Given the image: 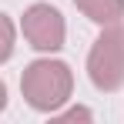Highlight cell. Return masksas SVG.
Returning <instances> with one entry per match:
<instances>
[{
  "label": "cell",
  "instance_id": "cell-1",
  "mask_svg": "<svg viewBox=\"0 0 124 124\" xmlns=\"http://www.w3.org/2000/svg\"><path fill=\"white\" fill-rule=\"evenodd\" d=\"M20 91H23V97H27V104L34 111L50 114V111H57L70 97L74 74H70V67L64 61L40 57V61L27 64V70H23V77H20Z\"/></svg>",
  "mask_w": 124,
  "mask_h": 124
},
{
  "label": "cell",
  "instance_id": "cell-2",
  "mask_svg": "<svg viewBox=\"0 0 124 124\" xmlns=\"http://www.w3.org/2000/svg\"><path fill=\"white\" fill-rule=\"evenodd\" d=\"M87 77L104 94L117 91L124 84V27L121 23H107L101 37L94 40L91 54H87Z\"/></svg>",
  "mask_w": 124,
  "mask_h": 124
},
{
  "label": "cell",
  "instance_id": "cell-3",
  "mask_svg": "<svg viewBox=\"0 0 124 124\" xmlns=\"http://www.w3.org/2000/svg\"><path fill=\"white\" fill-rule=\"evenodd\" d=\"M20 30H23V37H27V44H30L34 50H44V54L61 50L64 47V34H67L61 10L50 7V3L27 7V10H23V20H20Z\"/></svg>",
  "mask_w": 124,
  "mask_h": 124
},
{
  "label": "cell",
  "instance_id": "cell-4",
  "mask_svg": "<svg viewBox=\"0 0 124 124\" xmlns=\"http://www.w3.org/2000/svg\"><path fill=\"white\" fill-rule=\"evenodd\" d=\"M74 3L87 20L101 23V27L121 23V17H124V0H74Z\"/></svg>",
  "mask_w": 124,
  "mask_h": 124
},
{
  "label": "cell",
  "instance_id": "cell-5",
  "mask_svg": "<svg viewBox=\"0 0 124 124\" xmlns=\"http://www.w3.org/2000/svg\"><path fill=\"white\" fill-rule=\"evenodd\" d=\"M14 37H17V30H14L10 17L0 14V64L10 61V54H14Z\"/></svg>",
  "mask_w": 124,
  "mask_h": 124
},
{
  "label": "cell",
  "instance_id": "cell-6",
  "mask_svg": "<svg viewBox=\"0 0 124 124\" xmlns=\"http://www.w3.org/2000/svg\"><path fill=\"white\" fill-rule=\"evenodd\" d=\"M77 117H81V121H91V111H87V107H74V111L61 114V121H77Z\"/></svg>",
  "mask_w": 124,
  "mask_h": 124
},
{
  "label": "cell",
  "instance_id": "cell-7",
  "mask_svg": "<svg viewBox=\"0 0 124 124\" xmlns=\"http://www.w3.org/2000/svg\"><path fill=\"white\" fill-rule=\"evenodd\" d=\"M3 107H7V84L0 81V111H3Z\"/></svg>",
  "mask_w": 124,
  "mask_h": 124
}]
</instances>
